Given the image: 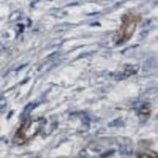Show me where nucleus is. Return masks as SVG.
<instances>
[{
  "instance_id": "f257e3e1",
  "label": "nucleus",
  "mask_w": 158,
  "mask_h": 158,
  "mask_svg": "<svg viewBox=\"0 0 158 158\" xmlns=\"http://www.w3.org/2000/svg\"><path fill=\"white\" fill-rule=\"evenodd\" d=\"M156 66V60L154 58H149L144 62L143 65V71L144 72H150L151 70H153Z\"/></svg>"
},
{
  "instance_id": "f03ea898",
  "label": "nucleus",
  "mask_w": 158,
  "mask_h": 158,
  "mask_svg": "<svg viewBox=\"0 0 158 158\" xmlns=\"http://www.w3.org/2000/svg\"><path fill=\"white\" fill-rule=\"evenodd\" d=\"M139 158H157L156 156L155 157H153V156H149V155H148V154H142L141 156H139Z\"/></svg>"
}]
</instances>
